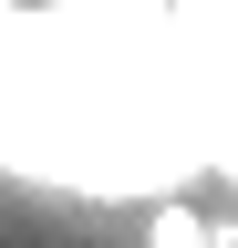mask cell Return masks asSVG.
I'll list each match as a JSON object with an SVG mask.
<instances>
[{
	"mask_svg": "<svg viewBox=\"0 0 238 248\" xmlns=\"http://www.w3.org/2000/svg\"><path fill=\"white\" fill-rule=\"evenodd\" d=\"M145 248H238V217H207L187 197H145Z\"/></svg>",
	"mask_w": 238,
	"mask_h": 248,
	"instance_id": "cell-1",
	"label": "cell"
}]
</instances>
